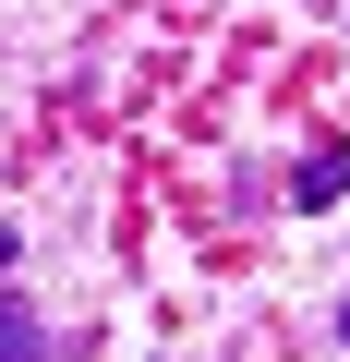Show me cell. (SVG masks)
Returning a JSON list of instances; mask_svg holds the SVG:
<instances>
[{
	"mask_svg": "<svg viewBox=\"0 0 350 362\" xmlns=\"http://www.w3.org/2000/svg\"><path fill=\"white\" fill-rule=\"evenodd\" d=\"M0 362H49V326H37L13 290H0Z\"/></svg>",
	"mask_w": 350,
	"mask_h": 362,
	"instance_id": "1",
	"label": "cell"
},
{
	"mask_svg": "<svg viewBox=\"0 0 350 362\" xmlns=\"http://www.w3.org/2000/svg\"><path fill=\"white\" fill-rule=\"evenodd\" d=\"M290 194H302V206H326V194H350V145H314V157H302V181H290Z\"/></svg>",
	"mask_w": 350,
	"mask_h": 362,
	"instance_id": "2",
	"label": "cell"
},
{
	"mask_svg": "<svg viewBox=\"0 0 350 362\" xmlns=\"http://www.w3.org/2000/svg\"><path fill=\"white\" fill-rule=\"evenodd\" d=\"M0 266H13V230H0Z\"/></svg>",
	"mask_w": 350,
	"mask_h": 362,
	"instance_id": "3",
	"label": "cell"
}]
</instances>
